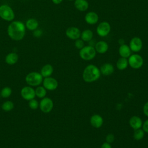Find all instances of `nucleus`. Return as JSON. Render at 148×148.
<instances>
[{"instance_id": "obj_1", "label": "nucleus", "mask_w": 148, "mask_h": 148, "mask_svg": "<svg viewBox=\"0 0 148 148\" xmlns=\"http://www.w3.org/2000/svg\"><path fill=\"white\" fill-rule=\"evenodd\" d=\"M25 24L18 20L12 21L8 25L7 33L10 38L15 41L22 40L25 34Z\"/></svg>"}, {"instance_id": "obj_2", "label": "nucleus", "mask_w": 148, "mask_h": 148, "mask_svg": "<svg viewBox=\"0 0 148 148\" xmlns=\"http://www.w3.org/2000/svg\"><path fill=\"white\" fill-rule=\"evenodd\" d=\"M99 69L93 64H90L84 69L82 77L84 82L87 83H92L98 80L101 76Z\"/></svg>"}, {"instance_id": "obj_3", "label": "nucleus", "mask_w": 148, "mask_h": 148, "mask_svg": "<svg viewBox=\"0 0 148 148\" xmlns=\"http://www.w3.org/2000/svg\"><path fill=\"white\" fill-rule=\"evenodd\" d=\"M43 77L40 72H31L28 73L25 77V80L27 84L31 87H37L40 86L43 82Z\"/></svg>"}, {"instance_id": "obj_4", "label": "nucleus", "mask_w": 148, "mask_h": 148, "mask_svg": "<svg viewBox=\"0 0 148 148\" xmlns=\"http://www.w3.org/2000/svg\"><path fill=\"white\" fill-rule=\"evenodd\" d=\"M97 52L93 46H84L79 51L80 57L85 61H90L95 58Z\"/></svg>"}, {"instance_id": "obj_5", "label": "nucleus", "mask_w": 148, "mask_h": 148, "mask_svg": "<svg viewBox=\"0 0 148 148\" xmlns=\"http://www.w3.org/2000/svg\"><path fill=\"white\" fill-rule=\"evenodd\" d=\"M0 17L7 21H13L15 14L12 8L6 4L0 6Z\"/></svg>"}, {"instance_id": "obj_6", "label": "nucleus", "mask_w": 148, "mask_h": 148, "mask_svg": "<svg viewBox=\"0 0 148 148\" xmlns=\"http://www.w3.org/2000/svg\"><path fill=\"white\" fill-rule=\"evenodd\" d=\"M128 65L132 68L138 69L142 66L143 64V59L139 54H133L128 58Z\"/></svg>"}, {"instance_id": "obj_7", "label": "nucleus", "mask_w": 148, "mask_h": 148, "mask_svg": "<svg viewBox=\"0 0 148 148\" xmlns=\"http://www.w3.org/2000/svg\"><path fill=\"white\" fill-rule=\"evenodd\" d=\"M53 106V101L51 98L49 97H45L43 98H42L39 103L40 110L45 113H48L50 112L52 110Z\"/></svg>"}, {"instance_id": "obj_8", "label": "nucleus", "mask_w": 148, "mask_h": 148, "mask_svg": "<svg viewBox=\"0 0 148 148\" xmlns=\"http://www.w3.org/2000/svg\"><path fill=\"white\" fill-rule=\"evenodd\" d=\"M110 30L111 27L110 24L107 21H102L98 25L96 32L99 36L105 37L110 33Z\"/></svg>"}, {"instance_id": "obj_9", "label": "nucleus", "mask_w": 148, "mask_h": 148, "mask_svg": "<svg viewBox=\"0 0 148 148\" xmlns=\"http://www.w3.org/2000/svg\"><path fill=\"white\" fill-rule=\"evenodd\" d=\"M42 84L43 86L49 91H54L56 90L58 86V81L55 78L51 76L43 78Z\"/></svg>"}, {"instance_id": "obj_10", "label": "nucleus", "mask_w": 148, "mask_h": 148, "mask_svg": "<svg viewBox=\"0 0 148 148\" xmlns=\"http://www.w3.org/2000/svg\"><path fill=\"white\" fill-rule=\"evenodd\" d=\"M20 95L25 101H29L36 97L35 89H34L33 87L29 86L23 87L20 91Z\"/></svg>"}, {"instance_id": "obj_11", "label": "nucleus", "mask_w": 148, "mask_h": 148, "mask_svg": "<svg viewBox=\"0 0 148 148\" xmlns=\"http://www.w3.org/2000/svg\"><path fill=\"white\" fill-rule=\"evenodd\" d=\"M129 47L132 51L134 53L139 52L142 49L143 42L139 37L135 36L131 39Z\"/></svg>"}, {"instance_id": "obj_12", "label": "nucleus", "mask_w": 148, "mask_h": 148, "mask_svg": "<svg viewBox=\"0 0 148 148\" xmlns=\"http://www.w3.org/2000/svg\"><path fill=\"white\" fill-rule=\"evenodd\" d=\"M65 35L69 39L75 40L79 38H80L81 31L77 27H70L66 29Z\"/></svg>"}, {"instance_id": "obj_13", "label": "nucleus", "mask_w": 148, "mask_h": 148, "mask_svg": "<svg viewBox=\"0 0 148 148\" xmlns=\"http://www.w3.org/2000/svg\"><path fill=\"white\" fill-rule=\"evenodd\" d=\"M90 122L93 127L95 128H99L102 126L103 123V119L102 117L99 114H94L90 117Z\"/></svg>"}, {"instance_id": "obj_14", "label": "nucleus", "mask_w": 148, "mask_h": 148, "mask_svg": "<svg viewBox=\"0 0 148 148\" xmlns=\"http://www.w3.org/2000/svg\"><path fill=\"white\" fill-rule=\"evenodd\" d=\"M84 20L88 24L94 25L98 23L99 16L98 14L94 12H89L86 14Z\"/></svg>"}, {"instance_id": "obj_15", "label": "nucleus", "mask_w": 148, "mask_h": 148, "mask_svg": "<svg viewBox=\"0 0 148 148\" xmlns=\"http://www.w3.org/2000/svg\"><path fill=\"white\" fill-rule=\"evenodd\" d=\"M94 48L97 53L99 54H104L108 51L109 49V45L104 40H100L96 42Z\"/></svg>"}, {"instance_id": "obj_16", "label": "nucleus", "mask_w": 148, "mask_h": 148, "mask_svg": "<svg viewBox=\"0 0 148 148\" xmlns=\"http://www.w3.org/2000/svg\"><path fill=\"white\" fill-rule=\"evenodd\" d=\"M101 73L105 76H109L112 75L114 71V68L112 64L110 63H105L100 67Z\"/></svg>"}, {"instance_id": "obj_17", "label": "nucleus", "mask_w": 148, "mask_h": 148, "mask_svg": "<svg viewBox=\"0 0 148 148\" xmlns=\"http://www.w3.org/2000/svg\"><path fill=\"white\" fill-rule=\"evenodd\" d=\"M129 124L131 127L135 130L141 128L143 122L142 119L139 116H134L130 118Z\"/></svg>"}, {"instance_id": "obj_18", "label": "nucleus", "mask_w": 148, "mask_h": 148, "mask_svg": "<svg viewBox=\"0 0 148 148\" xmlns=\"http://www.w3.org/2000/svg\"><path fill=\"white\" fill-rule=\"evenodd\" d=\"M74 6L77 10L84 12L88 9L89 3L87 0H75Z\"/></svg>"}, {"instance_id": "obj_19", "label": "nucleus", "mask_w": 148, "mask_h": 148, "mask_svg": "<svg viewBox=\"0 0 148 148\" xmlns=\"http://www.w3.org/2000/svg\"><path fill=\"white\" fill-rule=\"evenodd\" d=\"M131 50L129 46L126 44H123L119 48V53L121 57L128 58L131 55Z\"/></svg>"}, {"instance_id": "obj_20", "label": "nucleus", "mask_w": 148, "mask_h": 148, "mask_svg": "<svg viewBox=\"0 0 148 148\" xmlns=\"http://www.w3.org/2000/svg\"><path fill=\"white\" fill-rule=\"evenodd\" d=\"M53 71H54V69L53 66L51 64H47L43 65L42 67L40 73L42 75L43 77L45 78V77L51 76L53 73Z\"/></svg>"}, {"instance_id": "obj_21", "label": "nucleus", "mask_w": 148, "mask_h": 148, "mask_svg": "<svg viewBox=\"0 0 148 148\" xmlns=\"http://www.w3.org/2000/svg\"><path fill=\"white\" fill-rule=\"evenodd\" d=\"M18 60V56L16 53L11 52L8 53L5 58V62L8 65H14L17 62Z\"/></svg>"}, {"instance_id": "obj_22", "label": "nucleus", "mask_w": 148, "mask_h": 148, "mask_svg": "<svg viewBox=\"0 0 148 148\" xmlns=\"http://www.w3.org/2000/svg\"><path fill=\"white\" fill-rule=\"evenodd\" d=\"M25 25L28 29L31 31H34L38 28L39 26V23L36 19L34 18H30L26 21Z\"/></svg>"}, {"instance_id": "obj_23", "label": "nucleus", "mask_w": 148, "mask_h": 148, "mask_svg": "<svg viewBox=\"0 0 148 148\" xmlns=\"http://www.w3.org/2000/svg\"><path fill=\"white\" fill-rule=\"evenodd\" d=\"M93 35V32L91 30L89 29H86L81 32L80 38L84 42H89L90 40L92 39Z\"/></svg>"}, {"instance_id": "obj_24", "label": "nucleus", "mask_w": 148, "mask_h": 148, "mask_svg": "<svg viewBox=\"0 0 148 148\" xmlns=\"http://www.w3.org/2000/svg\"><path fill=\"white\" fill-rule=\"evenodd\" d=\"M128 66V59L126 58L121 57L116 62V67L120 71H123Z\"/></svg>"}, {"instance_id": "obj_25", "label": "nucleus", "mask_w": 148, "mask_h": 148, "mask_svg": "<svg viewBox=\"0 0 148 148\" xmlns=\"http://www.w3.org/2000/svg\"><path fill=\"white\" fill-rule=\"evenodd\" d=\"M35 92L36 97L42 99L46 97V95L47 94V90L43 86L40 85L39 86H37L36 88L35 89Z\"/></svg>"}, {"instance_id": "obj_26", "label": "nucleus", "mask_w": 148, "mask_h": 148, "mask_svg": "<svg viewBox=\"0 0 148 148\" xmlns=\"http://www.w3.org/2000/svg\"><path fill=\"white\" fill-rule=\"evenodd\" d=\"M1 108L5 112H10L14 108V103L11 101H6L2 103Z\"/></svg>"}, {"instance_id": "obj_27", "label": "nucleus", "mask_w": 148, "mask_h": 148, "mask_svg": "<svg viewBox=\"0 0 148 148\" xmlns=\"http://www.w3.org/2000/svg\"><path fill=\"white\" fill-rule=\"evenodd\" d=\"M12 93V90L10 87H8V86H6L4 87L0 92L1 94V97H2V98H9Z\"/></svg>"}, {"instance_id": "obj_28", "label": "nucleus", "mask_w": 148, "mask_h": 148, "mask_svg": "<svg viewBox=\"0 0 148 148\" xmlns=\"http://www.w3.org/2000/svg\"><path fill=\"white\" fill-rule=\"evenodd\" d=\"M145 132H144V131L141 128L135 130L134 135H133V137L135 140H140L143 138V137L145 136Z\"/></svg>"}, {"instance_id": "obj_29", "label": "nucleus", "mask_w": 148, "mask_h": 148, "mask_svg": "<svg viewBox=\"0 0 148 148\" xmlns=\"http://www.w3.org/2000/svg\"><path fill=\"white\" fill-rule=\"evenodd\" d=\"M39 102L35 98L28 101V106L30 109L32 110H36L39 107Z\"/></svg>"}, {"instance_id": "obj_30", "label": "nucleus", "mask_w": 148, "mask_h": 148, "mask_svg": "<svg viewBox=\"0 0 148 148\" xmlns=\"http://www.w3.org/2000/svg\"><path fill=\"white\" fill-rule=\"evenodd\" d=\"M74 45L76 49L80 50L84 46V42L81 38H79L75 40Z\"/></svg>"}, {"instance_id": "obj_31", "label": "nucleus", "mask_w": 148, "mask_h": 148, "mask_svg": "<svg viewBox=\"0 0 148 148\" xmlns=\"http://www.w3.org/2000/svg\"><path fill=\"white\" fill-rule=\"evenodd\" d=\"M105 140L106 142L109 143H111L112 142H113V141L114 140V136L113 134H109L106 136L105 138Z\"/></svg>"}, {"instance_id": "obj_32", "label": "nucleus", "mask_w": 148, "mask_h": 148, "mask_svg": "<svg viewBox=\"0 0 148 148\" xmlns=\"http://www.w3.org/2000/svg\"><path fill=\"white\" fill-rule=\"evenodd\" d=\"M142 130L144 131L145 133L148 134V119L145 120L142 124Z\"/></svg>"}, {"instance_id": "obj_33", "label": "nucleus", "mask_w": 148, "mask_h": 148, "mask_svg": "<svg viewBox=\"0 0 148 148\" xmlns=\"http://www.w3.org/2000/svg\"><path fill=\"white\" fill-rule=\"evenodd\" d=\"M143 112L145 116L148 117V102L145 103L143 108Z\"/></svg>"}, {"instance_id": "obj_34", "label": "nucleus", "mask_w": 148, "mask_h": 148, "mask_svg": "<svg viewBox=\"0 0 148 148\" xmlns=\"http://www.w3.org/2000/svg\"><path fill=\"white\" fill-rule=\"evenodd\" d=\"M101 148H112V147L110 143L105 142L102 144Z\"/></svg>"}, {"instance_id": "obj_35", "label": "nucleus", "mask_w": 148, "mask_h": 148, "mask_svg": "<svg viewBox=\"0 0 148 148\" xmlns=\"http://www.w3.org/2000/svg\"><path fill=\"white\" fill-rule=\"evenodd\" d=\"M42 34V31L40 30H35V32H34V35L36 36V37H39Z\"/></svg>"}, {"instance_id": "obj_36", "label": "nucleus", "mask_w": 148, "mask_h": 148, "mask_svg": "<svg viewBox=\"0 0 148 148\" xmlns=\"http://www.w3.org/2000/svg\"><path fill=\"white\" fill-rule=\"evenodd\" d=\"M53 3L56 4V5H58L60 3H61L63 0H51Z\"/></svg>"}, {"instance_id": "obj_37", "label": "nucleus", "mask_w": 148, "mask_h": 148, "mask_svg": "<svg viewBox=\"0 0 148 148\" xmlns=\"http://www.w3.org/2000/svg\"><path fill=\"white\" fill-rule=\"evenodd\" d=\"M119 43L120 45H123V44H124V40L123 39H120L119 40Z\"/></svg>"}, {"instance_id": "obj_38", "label": "nucleus", "mask_w": 148, "mask_h": 148, "mask_svg": "<svg viewBox=\"0 0 148 148\" xmlns=\"http://www.w3.org/2000/svg\"><path fill=\"white\" fill-rule=\"evenodd\" d=\"M68 1H73V0H68Z\"/></svg>"}, {"instance_id": "obj_39", "label": "nucleus", "mask_w": 148, "mask_h": 148, "mask_svg": "<svg viewBox=\"0 0 148 148\" xmlns=\"http://www.w3.org/2000/svg\"><path fill=\"white\" fill-rule=\"evenodd\" d=\"M0 97H1V94H0Z\"/></svg>"}]
</instances>
